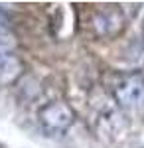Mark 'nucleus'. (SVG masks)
<instances>
[{
	"label": "nucleus",
	"mask_w": 144,
	"mask_h": 148,
	"mask_svg": "<svg viewBox=\"0 0 144 148\" xmlns=\"http://www.w3.org/2000/svg\"><path fill=\"white\" fill-rule=\"evenodd\" d=\"M115 99L126 109H140L144 105V79L140 75H122L112 83Z\"/></svg>",
	"instance_id": "1"
},
{
	"label": "nucleus",
	"mask_w": 144,
	"mask_h": 148,
	"mask_svg": "<svg viewBox=\"0 0 144 148\" xmlns=\"http://www.w3.org/2000/svg\"><path fill=\"white\" fill-rule=\"evenodd\" d=\"M40 119H42V125L45 126V130L59 132V130H65L73 123V113L65 103H51L40 113Z\"/></svg>",
	"instance_id": "2"
},
{
	"label": "nucleus",
	"mask_w": 144,
	"mask_h": 148,
	"mask_svg": "<svg viewBox=\"0 0 144 148\" xmlns=\"http://www.w3.org/2000/svg\"><path fill=\"white\" fill-rule=\"evenodd\" d=\"M20 69H22V65H20L18 57L0 49V83H12L20 75Z\"/></svg>",
	"instance_id": "3"
}]
</instances>
